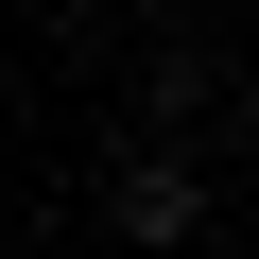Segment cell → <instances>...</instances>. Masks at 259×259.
<instances>
[{"label": "cell", "mask_w": 259, "mask_h": 259, "mask_svg": "<svg viewBox=\"0 0 259 259\" xmlns=\"http://www.w3.org/2000/svg\"><path fill=\"white\" fill-rule=\"evenodd\" d=\"M104 225H121V259H207V139L104 156Z\"/></svg>", "instance_id": "cell-1"}]
</instances>
